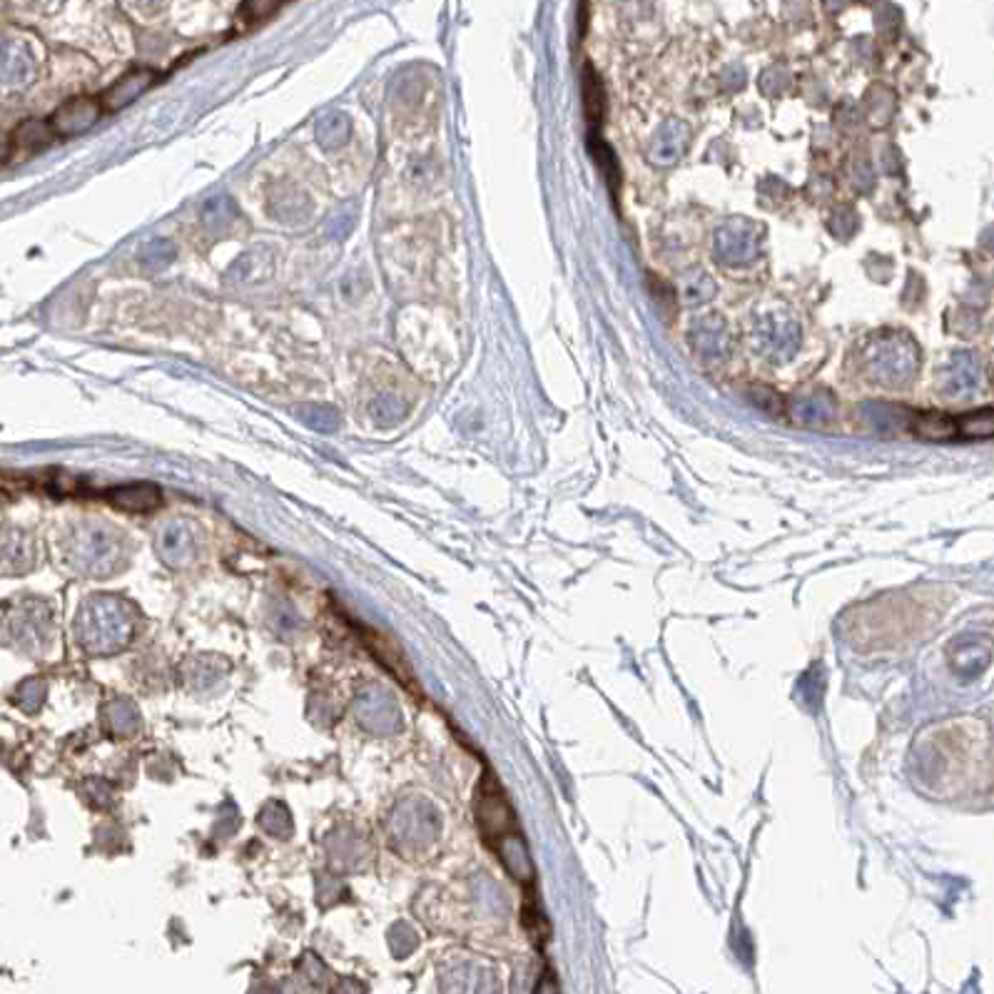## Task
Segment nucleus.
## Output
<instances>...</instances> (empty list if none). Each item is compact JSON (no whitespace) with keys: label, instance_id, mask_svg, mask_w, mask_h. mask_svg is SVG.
Here are the masks:
<instances>
[{"label":"nucleus","instance_id":"nucleus-1","mask_svg":"<svg viewBox=\"0 0 994 994\" xmlns=\"http://www.w3.org/2000/svg\"><path fill=\"white\" fill-rule=\"evenodd\" d=\"M476 820L486 845L499 855V860L504 863L511 877L526 887V893H531L533 883H537V867H533L529 847L523 843L516 813L506 800L504 790H501L499 780L491 776V772L481 778L476 798Z\"/></svg>","mask_w":994,"mask_h":994},{"label":"nucleus","instance_id":"nucleus-8","mask_svg":"<svg viewBox=\"0 0 994 994\" xmlns=\"http://www.w3.org/2000/svg\"><path fill=\"white\" fill-rule=\"evenodd\" d=\"M36 78V58L26 48H20L6 40L3 52V88H26Z\"/></svg>","mask_w":994,"mask_h":994},{"label":"nucleus","instance_id":"nucleus-7","mask_svg":"<svg viewBox=\"0 0 994 994\" xmlns=\"http://www.w3.org/2000/svg\"><path fill=\"white\" fill-rule=\"evenodd\" d=\"M314 138L322 145L324 150H339L344 145L350 142L352 138V120L347 112L342 110H329L322 112L317 122H314Z\"/></svg>","mask_w":994,"mask_h":994},{"label":"nucleus","instance_id":"nucleus-12","mask_svg":"<svg viewBox=\"0 0 994 994\" xmlns=\"http://www.w3.org/2000/svg\"><path fill=\"white\" fill-rule=\"evenodd\" d=\"M269 207L272 215L279 217L282 223H302V219L309 215L307 195L295 190V187H289V190H282L279 187V190L272 193Z\"/></svg>","mask_w":994,"mask_h":994},{"label":"nucleus","instance_id":"nucleus-6","mask_svg":"<svg viewBox=\"0 0 994 994\" xmlns=\"http://www.w3.org/2000/svg\"><path fill=\"white\" fill-rule=\"evenodd\" d=\"M105 499L110 501L115 509L120 511H130V514H145V511H152L160 506L163 494L160 489L155 484H125V486H115L110 491H105Z\"/></svg>","mask_w":994,"mask_h":994},{"label":"nucleus","instance_id":"nucleus-18","mask_svg":"<svg viewBox=\"0 0 994 994\" xmlns=\"http://www.w3.org/2000/svg\"><path fill=\"white\" fill-rule=\"evenodd\" d=\"M404 412H406L404 402L400 400V396H394V394H380L372 402V414H374L376 422L384 424V426L400 422V419L404 416Z\"/></svg>","mask_w":994,"mask_h":994},{"label":"nucleus","instance_id":"nucleus-19","mask_svg":"<svg viewBox=\"0 0 994 994\" xmlns=\"http://www.w3.org/2000/svg\"><path fill=\"white\" fill-rule=\"evenodd\" d=\"M277 3H279V0H245L243 13H245L249 20H262V18L269 16L272 10L277 8Z\"/></svg>","mask_w":994,"mask_h":994},{"label":"nucleus","instance_id":"nucleus-20","mask_svg":"<svg viewBox=\"0 0 994 994\" xmlns=\"http://www.w3.org/2000/svg\"><path fill=\"white\" fill-rule=\"evenodd\" d=\"M352 225H354V217H352V213H347L344 215V223H334V227H332V237H347L350 233H352Z\"/></svg>","mask_w":994,"mask_h":994},{"label":"nucleus","instance_id":"nucleus-13","mask_svg":"<svg viewBox=\"0 0 994 994\" xmlns=\"http://www.w3.org/2000/svg\"><path fill=\"white\" fill-rule=\"evenodd\" d=\"M239 215V209L235 205V200L229 195H215L209 197L203 207V225L209 229V233H225L235 225V219Z\"/></svg>","mask_w":994,"mask_h":994},{"label":"nucleus","instance_id":"nucleus-17","mask_svg":"<svg viewBox=\"0 0 994 994\" xmlns=\"http://www.w3.org/2000/svg\"><path fill=\"white\" fill-rule=\"evenodd\" d=\"M297 414L302 422L312 429H317V432H334V429L339 426V416H337V412L329 410V406L307 404V406H302Z\"/></svg>","mask_w":994,"mask_h":994},{"label":"nucleus","instance_id":"nucleus-15","mask_svg":"<svg viewBox=\"0 0 994 994\" xmlns=\"http://www.w3.org/2000/svg\"><path fill=\"white\" fill-rule=\"evenodd\" d=\"M175 257H177V249L170 239H165V237H157L140 249V265L145 272H163L165 267L173 265Z\"/></svg>","mask_w":994,"mask_h":994},{"label":"nucleus","instance_id":"nucleus-4","mask_svg":"<svg viewBox=\"0 0 994 994\" xmlns=\"http://www.w3.org/2000/svg\"><path fill=\"white\" fill-rule=\"evenodd\" d=\"M155 82V72L152 70H130L125 76L112 82V86L102 92V108L105 112H120L122 108H128L135 100H138L142 92H148Z\"/></svg>","mask_w":994,"mask_h":994},{"label":"nucleus","instance_id":"nucleus-11","mask_svg":"<svg viewBox=\"0 0 994 994\" xmlns=\"http://www.w3.org/2000/svg\"><path fill=\"white\" fill-rule=\"evenodd\" d=\"M364 643H370L372 646V651H374V656H376V661H382L386 668H390V671L402 680L404 686H410V688H414V683H412V673H410V666L404 663V658L400 656V651H396V648L386 641L384 636H380V633H374V631H370V628H364Z\"/></svg>","mask_w":994,"mask_h":994},{"label":"nucleus","instance_id":"nucleus-16","mask_svg":"<svg viewBox=\"0 0 994 994\" xmlns=\"http://www.w3.org/2000/svg\"><path fill=\"white\" fill-rule=\"evenodd\" d=\"M589 145H591V152L596 157V163H599L601 173L606 175V183H609L611 193L616 195V190H619V183H621V173H619V165H616V157H613L611 148L603 140L596 138V135H591Z\"/></svg>","mask_w":994,"mask_h":994},{"label":"nucleus","instance_id":"nucleus-21","mask_svg":"<svg viewBox=\"0 0 994 994\" xmlns=\"http://www.w3.org/2000/svg\"><path fill=\"white\" fill-rule=\"evenodd\" d=\"M132 3V8H138V10H145V13H152V10H157V8H163L167 0H130Z\"/></svg>","mask_w":994,"mask_h":994},{"label":"nucleus","instance_id":"nucleus-5","mask_svg":"<svg viewBox=\"0 0 994 994\" xmlns=\"http://www.w3.org/2000/svg\"><path fill=\"white\" fill-rule=\"evenodd\" d=\"M272 272H275V253L267 245H259L239 255L229 267L227 277L237 285H257V282L269 279Z\"/></svg>","mask_w":994,"mask_h":994},{"label":"nucleus","instance_id":"nucleus-2","mask_svg":"<svg viewBox=\"0 0 994 994\" xmlns=\"http://www.w3.org/2000/svg\"><path fill=\"white\" fill-rule=\"evenodd\" d=\"M102 112L105 108L100 98L80 96L68 100L66 105H60V108L50 115L48 122L58 138H76V135L96 128V122L100 120Z\"/></svg>","mask_w":994,"mask_h":994},{"label":"nucleus","instance_id":"nucleus-10","mask_svg":"<svg viewBox=\"0 0 994 994\" xmlns=\"http://www.w3.org/2000/svg\"><path fill=\"white\" fill-rule=\"evenodd\" d=\"M957 422V442H985L994 439V410H972L965 414H955Z\"/></svg>","mask_w":994,"mask_h":994},{"label":"nucleus","instance_id":"nucleus-14","mask_svg":"<svg viewBox=\"0 0 994 994\" xmlns=\"http://www.w3.org/2000/svg\"><path fill=\"white\" fill-rule=\"evenodd\" d=\"M583 112H585V120H589V128H591V132H596V128H599V122L603 120V86H601V80H599V76H596L593 72V68L589 66L585 68V72H583Z\"/></svg>","mask_w":994,"mask_h":994},{"label":"nucleus","instance_id":"nucleus-9","mask_svg":"<svg viewBox=\"0 0 994 994\" xmlns=\"http://www.w3.org/2000/svg\"><path fill=\"white\" fill-rule=\"evenodd\" d=\"M913 434L923 442H957L955 414L923 412L913 419Z\"/></svg>","mask_w":994,"mask_h":994},{"label":"nucleus","instance_id":"nucleus-3","mask_svg":"<svg viewBox=\"0 0 994 994\" xmlns=\"http://www.w3.org/2000/svg\"><path fill=\"white\" fill-rule=\"evenodd\" d=\"M52 140H58V135L52 132L48 120H26L8 135L3 155L6 163H10V157H16L18 163L28 160V157H33L36 152L46 150Z\"/></svg>","mask_w":994,"mask_h":994}]
</instances>
